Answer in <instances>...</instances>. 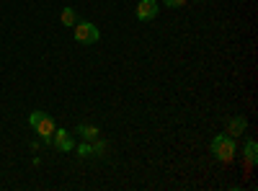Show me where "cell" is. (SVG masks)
<instances>
[{
  "instance_id": "cell-13",
  "label": "cell",
  "mask_w": 258,
  "mask_h": 191,
  "mask_svg": "<svg viewBox=\"0 0 258 191\" xmlns=\"http://www.w3.org/2000/svg\"><path fill=\"white\" fill-rule=\"evenodd\" d=\"M44 114H47V111H31V116H29V124L34 126V124H36V121H39L41 116H44Z\"/></svg>"
},
{
  "instance_id": "cell-1",
  "label": "cell",
  "mask_w": 258,
  "mask_h": 191,
  "mask_svg": "<svg viewBox=\"0 0 258 191\" xmlns=\"http://www.w3.org/2000/svg\"><path fill=\"white\" fill-rule=\"evenodd\" d=\"M209 147H212V155L220 163H230L235 158V153H238L235 150V137H230V135H217Z\"/></svg>"
},
{
  "instance_id": "cell-8",
  "label": "cell",
  "mask_w": 258,
  "mask_h": 191,
  "mask_svg": "<svg viewBox=\"0 0 258 191\" xmlns=\"http://www.w3.org/2000/svg\"><path fill=\"white\" fill-rule=\"evenodd\" d=\"M59 21L68 29H73L75 24H78V16H75V8H62V13H59Z\"/></svg>"
},
{
  "instance_id": "cell-6",
  "label": "cell",
  "mask_w": 258,
  "mask_h": 191,
  "mask_svg": "<svg viewBox=\"0 0 258 191\" xmlns=\"http://www.w3.org/2000/svg\"><path fill=\"white\" fill-rule=\"evenodd\" d=\"M245 126H248L245 116H232V119L227 121V135H230V137H240V135L245 132Z\"/></svg>"
},
{
  "instance_id": "cell-2",
  "label": "cell",
  "mask_w": 258,
  "mask_h": 191,
  "mask_svg": "<svg viewBox=\"0 0 258 191\" xmlns=\"http://www.w3.org/2000/svg\"><path fill=\"white\" fill-rule=\"evenodd\" d=\"M73 29H75L73 36H75V41H80V44H96V41L101 39L98 26L91 24V21H80V24H75Z\"/></svg>"
},
{
  "instance_id": "cell-4",
  "label": "cell",
  "mask_w": 258,
  "mask_h": 191,
  "mask_svg": "<svg viewBox=\"0 0 258 191\" xmlns=\"http://www.w3.org/2000/svg\"><path fill=\"white\" fill-rule=\"evenodd\" d=\"M52 145L57 147V150H62V153H73V150H75V140L70 137L68 130H54V135H52Z\"/></svg>"
},
{
  "instance_id": "cell-3",
  "label": "cell",
  "mask_w": 258,
  "mask_h": 191,
  "mask_svg": "<svg viewBox=\"0 0 258 191\" xmlns=\"http://www.w3.org/2000/svg\"><path fill=\"white\" fill-rule=\"evenodd\" d=\"M34 130H36V135L41 137V142L52 145V135H54V130H57V124H54V119H52L49 114H44V116L34 124Z\"/></svg>"
},
{
  "instance_id": "cell-11",
  "label": "cell",
  "mask_w": 258,
  "mask_h": 191,
  "mask_svg": "<svg viewBox=\"0 0 258 191\" xmlns=\"http://www.w3.org/2000/svg\"><path fill=\"white\" fill-rule=\"evenodd\" d=\"M103 150H106V145L101 140H93V155H103Z\"/></svg>"
},
{
  "instance_id": "cell-12",
  "label": "cell",
  "mask_w": 258,
  "mask_h": 191,
  "mask_svg": "<svg viewBox=\"0 0 258 191\" xmlns=\"http://www.w3.org/2000/svg\"><path fill=\"white\" fill-rule=\"evenodd\" d=\"M163 3H165L168 8H183V6H186V0H163Z\"/></svg>"
},
{
  "instance_id": "cell-10",
  "label": "cell",
  "mask_w": 258,
  "mask_h": 191,
  "mask_svg": "<svg viewBox=\"0 0 258 191\" xmlns=\"http://www.w3.org/2000/svg\"><path fill=\"white\" fill-rule=\"evenodd\" d=\"M75 150H78V155H80V158H91V155H93V145L83 142V145H75Z\"/></svg>"
},
{
  "instance_id": "cell-9",
  "label": "cell",
  "mask_w": 258,
  "mask_h": 191,
  "mask_svg": "<svg viewBox=\"0 0 258 191\" xmlns=\"http://www.w3.org/2000/svg\"><path fill=\"white\" fill-rule=\"evenodd\" d=\"M255 153H258L255 140H248V142H245V163H248V165H253V163H255Z\"/></svg>"
},
{
  "instance_id": "cell-7",
  "label": "cell",
  "mask_w": 258,
  "mask_h": 191,
  "mask_svg": "<svg viewBox=\"0 0 258 191\" xmlns=\"http://www.w3.org/2000/svg\"><path fill=\"white\" fill-rule=\"evenodd\" d=\"M78 135L83 137V140H98V126H93V124H78Z\"/></svg>"
},
{
  "instance_id": "cell-5",
  "label": "cell",
  "mask_w": 258,
  "mask_h": 191,
  "mask_svg": "<svg viewBox=\"0 0 258 191\" xmlns=\"http://www.w3.org/2000/svg\"><path fill=\"white\" fill-rule=\"evenodd\" d=\"M158 11H160L158 0H140V6H137L135 16H137L140 21H153V18L158 16Z\"/></svg>"
}]
</instances>
